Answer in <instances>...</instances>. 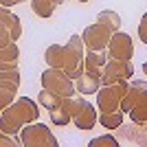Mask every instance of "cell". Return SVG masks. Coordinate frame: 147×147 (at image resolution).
<instances>
[{
	"instance_id": "5",
	"label": "cell",
	"mask_w": 147,
	"mask_h": 147,
	"mask_svg": "<svg viewBox=\"0 0 147 147\" xmlns=\"http://www.w3.org/2000/svg\"><path fill=\"white\" fill-rule=\"evenodd\" d=\"M42 86L49 88V90H53L55 94H59V97H64V99L77 92L75 79L66 73V70H61V68H51V66L44 68V73H42Z\"/></svg>"
},
{
	"instance_id": "12",
	"label": "cell",
	"mask_w": 147,
	"mask_h": 147,
	"mask_svg": "<svg viewBox=\"0 0 147 147\" xmlns=\"http://www.w3.org/2000/svg\"><path fill=\"white\" fill-rule=\"evenodd\" d=\"M73 123L77 125V129H92L94 125L99 123V114H97V108L90 103V101H86L84 103V108H81L77 114H75V119H73Z\"/></svg>"
},
{
	"instance_id": "20",
	"label": "cell",
	"mask_w": 147,
	"mask_h": 147,
	"mask_svg": "<svg viewBox=\"0 0 147 147\" xmlns=\"http://www.w3.org/2000/svg\"><path fill=\"white\" fill-rule=\"evenodd\" d=\"M99 123L103 125L105 129H114L123 123V110L117 112H99Z\"/></svg>"
},
{
	"instance_id": "4",
	"label": "cell",
	"mask_w": 147,
	"mask_h": 147,
	"mask_svg": "<svg viewBox=\"0 0 147 147\" xmlns=\"http://www.w3.org/2000/svg\"><path fill=\"white\" fill-rule=\"evenodd\" d=\"M66 46V64H64V70H66L73 79H77L86 68H84V59H86V44H84V37L81 35H70Z\"/></svg>"
},
{
	"instance_id": "22",
	"label": "cell",
	"mask_w": 147,
	"mask_h": 147,
	"mask_svg": "<svg viewBox=\"0 0 147 147\" xmlns=\"http://www.w3.org/2000/svg\"><path fill=\"white\" fill-rule=\"evenodd\" d=\"M127 114L136 125H147V105H134Z\"/></svg>"
},
{
	"instance_id": "15",
	"label": "cell",
	"mask_w": 147,
	"mask_h": 147,
	"mask_svg": "<svg viewBox=\"0 0 147 147\" xmlns=\"http://www.w3.org/2000/svg\"><path fill=\"white\" fill-rule=\"evenodd\" d=\"M20 61V49L13 42L9 46H0V70L2 68H18Z\"/></svg>"
},
{
	"instance_id": "1",
	"label": "cell",
	"mask_w": 147,
	"mask_h": 147,
	"mask_svg": "<svg viewBox=\"0 0 147 147\" xmlns=\"http://www.w3.org/2000/svg\"><path fill=\"white\" fill-rule=\"evenodd\" d=\"M40 119V105L37 101L29 97H18L11 105L2 108V117H0V132L2 134L18 136L24 125Z\"/></svg>"
},
{
	"instance_id": "19",
	"label": "cell",
	"mask_w": 147,
	"mask_h": 147,
	"mask_svg": "<svg viewBox=\"0 0 147 147\" xmlns=\"http://www.w3.org/2000/svg\"><path fill=\"white\" fill-rule=\"evenodd\" d=\"M97 22L105 24L110 31H121V16H119L117 11H112V9H103V11H99Z\"/></svg>"
},
{
	"instance_id": "27",
	"label": "cell",
	"mask_w": 147,
	"mask_h": 147,
	"mask_svg": "<svg viewBox=\"0 0 147 147\" xmlns=\"http://www.w3.org/2000/svg\"><path fill=\"white\" fill-rule=\"evenodd\" d=\"M143 73H145V77H147V61L143 64Z\"/></svg>"
},
{
	"instance_id": "8",
	"label": "cell",
	"mask_w": 147,
	"mask_h": 147,
	"mask_svg": "<svg viewBox=\"0 0 147 147\" xmlns=\"http://www.w3.org/2000/svg\"><path fill=\"white\" fill-rule=\"evenodd\" d=\"M134 75V66L132 61H125V59H110L105 61L103 70H101V79L103 84H112V81H129Z\"/></svg>"
},
{
	"instance_id": "23",
	"label": "cell",
	"mask_w": 147,
	"mask_h": 147,
	"mask_svg": "<svg viewBox=\"0 0 147 147\" xmlns=\"http://www.w3.org/2000/svg\"><path fill=\"white\" fill-rule=\"evenodd\" d=\"M88 147H119V141L110 134H103V136H97V138H90Z\"/></svg>"
},
{
	"instance_id": "7",
	"label": "cell",
	"mask_w": 147,
	"mask_h": 147,
	"mask_svg": "<svg viewBox=\"0 0 147 147\" xmlns=\"http://www.w3.org/2000/svg\"><path fill=\"white\" fill-rule=\"evenodd\" d=\"M112 33H114V31H110L105 24L94 22V24H90V26L84 29L81 37H84V44H86L88 51H108Z\"/></svg>"
},
{
	"instance_id": "13",
	"label": "cell",
	"mask_w": 147,
	"mask_h": 147,
	"mask_svg": "<svg viewBox=\"0 0 147 147\" xmlns=\"http://www.w3.org/2000/svg\"><path fill=\"white\" fill-rule=\"evenodd\" d=\"M0 26L9 31L16 42H18L20 35H22V22H20V18L11 11V7H2V9H0Z\"/></svg>"
},
{
	"instance_id": "17",
	"label": "cell",
	"mask_w": 147,
	"mask_h": 147,
	"mask_svg": "<svg viewBox=\"0 0 147 147\" xmlns=\"http://www.w3.org/2000/svg\"><path fill=\"white\" fill-rule=\"evenodd\" d=\"M59 5H64V0H31V9L37 18H51Z\"/></svg>"
},
{
	"instance_id": "11",
	"label": "cell",
	"mask_w": 147,
	"mask_h": 147,
	"mask_svg": "<svg viewBox=\"0 0 147 147\" xmlns=\"http://www.w3.org/2000/svg\"><path fill=\"white\" fill-rule=\"evenodd\" d=\"M101 86H103L101 75H99V73H90V70H84V73L75 79V88H77V92H81L84 97H88V94H97Z\"/></svg>"
},
{
	"instance_id": "18",
	"label": "cell",
	"mask_w": 147,
	"mask_h": 147,
	"mask_svg": "<svg viewBox=\"0 0 147 147\" xmlns=\"http://www.w3.org/2000/svg\"><path fill=\"white\" fill-rule=\"evenodd\" d=\"M49 117H51V123L53 125H68V123H73V117H70V112L66 110V105H64V99H61V103H57L55 108H51L49 110Z\"/></svg>"
},
{
	"instance_id": "28",
	"label": "cell",
	"mask_w": 147,
	"mask_h": 147,
	"mask_svg": "<svg viewBox=\"0 0 147 147\" xmlns=\"http://www.w3.org/2000/svg\"><path fill=\"white\" fill-rule=\"evenodd\" d=\"M77 2H88V0H77Z\"/></svg>"
},
{
	"instance_id": "14",
	"label": "cell",
	"mask_w": 147,
	"mask_h": 147,
	"mask_svg": "<svg viewBox=\"0 0 147 147\" xmlns=\"http://www.w3.org/2000/svg\"><path fill=\"white\" fill-rule=\"evenodd\" d=\"M44 61H46V66H51V68H61V70H64V64H66V46L51 44L49 49L44 51Z\"/></svg>"
},
{
	"instance_id": "25",
	"label": "cell",
	"mask_w": 147,
	"mask_h": 147,
	"mask_svg": "<svg viewBox=\"0 0 147 147\" xmlns=\"http://www.w3.org/2000/svg\"><path fill=\"white\" fill-rule=\"evenodd\" d=\"M0 145L2 147H22V143L20 141H13V136L11 134H2V132H0Z\"/></svg>"
},
{
	"instance_id": "24",
	"label": "cell",
	"mask_w": 147,
	"mask_h": 147,
	"mask_svg": "<svg viewBox=\"0 0 147 147\" xmlns=\"http://www.w3.org/2000/svg\"><path fill=\"white\" fill-rule=\"evenodd\" d=\"M136 33H138V37H141V42L147 44V13H143V18H141V22H138Z\"/></svg>"
},
{
	"instance_id": "21",
	"label": "cell",
	"mask_w": 147,
	"mask_h": 147,
	"mask_svg": "<svg viewBox=\"0 0 147 147\" xmlns=\"http://www.w3.org/2000/svg\"><path fill=\"white\" fill-rule=\"evenodd\" d=\"M61 99H64V97L55 94L53 90H49V88H42V90H40V94H37V103L44 105L46 110H51V108H55L57 103H61Z\"/></svg>"
},
{
	"instance_id": "26",
	"label": "cell",
	"mask_w": 147,
	"mask_h": 147,
	"mask_svg": "<svg viewBox=\"0 0 147 147\" xmlns=\"http://www.w3.org/2000/svg\"><path fill=\"white\" fill-rule=\"evenodd\" d=\"M0 5H2V7H13V5H16V0H0Z\"/></svg>"
},
{
	"instance_id": "16",
	"label": "cell",
	"mask_w": 147,
	"mask_h": 147,
	"mask_svg": "<svg viewBox=\"0 0 147 147\" xmlns=\"http://www.w3.org/2000/svg\"><path fill=\"white\" fill-rule=\"evenodd\" d=\"M105 61H108V57H105L103 51H86V59H84V68L86 70H90V73H99L101 75V70H103Z\"/></svg>"
},
{
	"instance_id": "3",
	"label": "cell",
	"mask_w": 147,
	"mask_h": 147,
	"mask_svg": "<svg viewBox=\"0 0 147 147\" xmlns=\"http://www.w3.org/2000/svg\"><path fill=\"white\" fill-rule=\"evenodd\" d=\"M18 136H20L22 147H57L59 145V141L53 136V132L44 123H37V121L24 125Z\"/></svg>"
},
{
	"instance_id": "10",
	"label": "cell",
	"mask_w": 147,
	"mask_h": 147,
	"mask_svg": "<svg viewBox=\"0 0 147 147\" xmlns=\"http://www.w3.org/2000/svg\"><path fill=\"white\" fill-rule=\"evenodd\" d=\"M134 105H147V81L143 79H132L127 86V92L123 97L121 110L129 112Z\"/></svg>"
},
{
	"instance_id": "2",
	"label": "cell",
	"mask_w": 147,
	"mask_h": 147,
	"mask_svg": "<svg viewBox=\"0 0 147 147\" xmlns=\"http://www.w3.org/2000/svg\"><path fill=\"white\" fill-rule=\"evenodd\" d=\"M129 81H112V84H103L97 92V110L99 112H117L121 110L123 97L127 92Z\"/></svg>"
},
{
	"instance_id": "9",
	"label": "cell",
	"mask_w": 147,
	"mask_h": 147,
	"mask_svg": "<svg viewBox=\"0 0 147 147\" xmlns=\"http://www.w3.org/2000/svg\"><path fill=\"white\" fill-rule=\"evenodd\" d=\"M108 55L114 57V59L132 61V57H134V42H132V35L121 33V31H114L112 37H110V44H108Z\"/></svg>"
},
{
	"instance_id": "6",
	"label": "cell",
	"mask_w": 147,
	"mask_h": 147,
	"mask_svg": "<svg viewBox=\"0 0 147 147\" xmlns=\"http://www.w3.org/2000/svg\"><path fill=\"white\" fill-rule=\"evenodd\" d=\"M20 88V68H2L0 70V108H7L16 101Z\"/></svg>"
}]
</instances>
